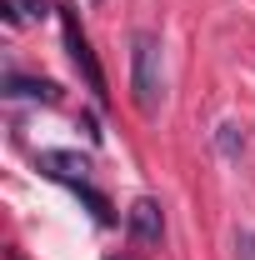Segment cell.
I'll return each mask as SVG.
<instances>
[{"label": "cell", "mask_w": 255, "mask_h": 260, "mask_svg": "<svg viewBox=\"0 0 255 260\" xmlns=\"http://www.w3.org/2000/svg\"><path fill=\"white\" fill-rule=\"evenodd\" d=\"M5 95H20V100H45V105H55L60 90L50 85V80H25V75H5Z\"/></svg>", "instance_id": "5b68a950"}, {"label": "cell", "mask_w": 255, "mask_h": 260, "mask_svg": "<svg viewBox=\"0 0 255 260\" xmlns=\"http://www.w3.org/2000/svg\"><path fill=\"white\" fill-rule=\"evenodd\" d=\"M235 260H255V230H240L235 235Z\"/></svg>", "instance_id": "ba28073f"}, {"label": "cell", "mask_w": 255, "mask_h": 260, "mask_svg": "<svg viewBox=\"0 0 255 260\" xmlns=\"http://www.w3.org/2000/svg\"><path fill=\"white\" fill-rule=\"evenodd\" d=\"M130 95L145 115H155V105L165 100V75H160V35L135 30L130 35Z\"/></svg>", "instance_id": "6da1fadb"}, {"label": "cell", "mask_w": 255, "mask_h": 260, "mask_svg": "<svg viewBox=\"0 0 255 260\" xmlns=\"http://www.w3.org/2000/svg\"><path fill=\"white\" fill-rule=\"evenodd\" d=\"M35 170L50 175V180L85 185V180H90V155H80V150H40V155H35Z\"/></svg>", "instance_id": "3957f363"}, {"label": "cell", "mask_w": 255, "mask_h": 260, "mask_svg": "<svg viewBox=\"0 0 255 260\" xmlns=\"http://www.w3.org/2000/svg\"><path fill=\"white\" fill-rule=\"evenodd\" d=\"M25 15L40 20V15H45V0H5V20H10V25H20Z\"/></svg>", "instance_id": "52a82bcc"}, {"label": "cell", "mask_w": 255, "mask_h": 260, "mask_svg": "<svg viewBox=\"0 0 255 260\" xmlns=\"http://www.w3.org/2000/svg\"><path fill=\"white\" fill-rule=\"evenodd\" d=\"M75 195L85 200V210L95 215V225H115V205H110L100 190H90V180H85V185H75Z\"/></svg>", "instance_id": "8992f818"}, {"label": "cell", "mask_w": 255, "mask_h": 260, "mask_svg": "<svg viewBox=\"0 0 255 260\" xmlns=\"http://www.w3.org/2000/svg\"><path fill=\"white\" fill-rule=\"evenodd\" d=\"M110 260H130V255H110Z\"/></svg>", "instance_id": "9c48e42d"}, {"label": "cell", "mask_w": 255, "mask_h": 260, "mask_svg": "<svg viewBox=\"0 0 255 260\" xmlns=\"http://www.w3.org/2000/svg\"><path fill=\"white\" fill-rule=\"evenodd\" d=\"M125 225L135 240H145V245H160V235H165V215H160V205L150 195H140L135 205L125 210Z\"/></svg>", "instance_id": "277c9868"}, {"label": "cell", "mask_w": 255, "mask_h": 260, "mask_svg": "<svg viewBox=\"0 0 255 260\" xmlns=\"http://www.w3.org/2000/svg\"><path fill=\"white\" fill-rule=\"evenodd\" d=\"M60 30H65V50H70V60H75V70L85 75V85L95 90V100H110V90H105V70H100L95 50H90V40L80 35L75 10H70V5H60Z\"/></svg>", "instance_id": "7a4b0ae2"}]
</instances>
